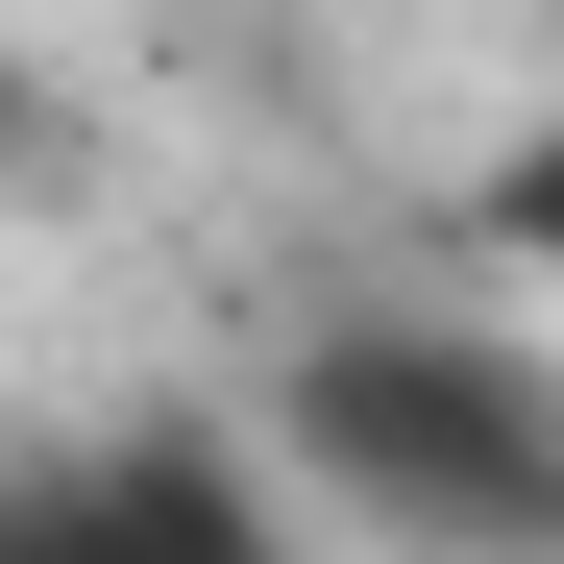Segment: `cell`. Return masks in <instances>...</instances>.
<instances>
[{
  "instance_id": "6da1fadb",
  "label": "cell",
  "mask_w": 564,
  "mask_h": 564,
  "mask_svg": "<svg viewBox=\"0 0 564 564\" xmlns=\"http://www.w3.org/2000/svg\"><path fill=\"white\" fill-rule=\"evenodd\" d=\"M270 442L344 516H393L417 564H564V393L466 319H344L270 368Z\"/></svg>"
},
{
  "instance_id": "7a4b0ae2",
  "label": "cell",
  "mask_w": 564,
  "mask_h": 564,
  "mask_svg": "<svg viewBox=\"0 0 564 564\" xmlns=\"http://www.w3.org/2000/svg\"><path fill=\"white\" fill-rule=\"evenodd\" d=\"M0 564H295L246 417H74L0 466Z\"/></svg>"
},
{
  "instance_id": "3957f363",
  "label": "cell",
  "mask_w": 564,
  "mask_h": 564,
  "mask_svg": "<svg viewBox=\"0 0 564 564\" xmlns=\"http://www.w3.org/2000/svg\"><path fill=\"white\" fill-rule=\"evenodd\" d=\"M491 246H540V270H564V99H540V123H516V172H491Z\"/></svg>"
}]
</instances>
